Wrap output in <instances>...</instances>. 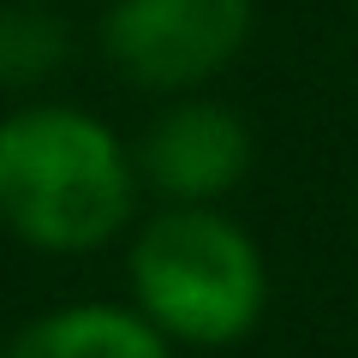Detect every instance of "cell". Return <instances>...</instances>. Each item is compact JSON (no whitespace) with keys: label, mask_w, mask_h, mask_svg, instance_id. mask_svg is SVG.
Returning <instances> with one entry per match:
<instances>
[{"label":"cell","mask_w":358,"mask_h":358,"mask_svg":"<svg viewBox=\"0 0 358 358\" xmlns=\"http://www.w3.org/2000/svg\"><path fill=\"white\" fill-rule=\"evenodd\" d=\"M138 209V155L84 108L0 120V227L36 251H96Z\"/></svg>","instance_id":"cell-1"},{"label":"cell","mask_w":358,"mask_h":358,"mask_svg":"<svg viewBox=\"0 0 358 358\" xmlns=\"http://www.w3.org/2000/svg\"><path fill=\"white\" fill-rule=\"evenodd\" d=\"M6 358H167V334L138 305H60L30 322Z\"/></svg>","instance_id":"cell-5"},{"label":"cell","mask_w":358,"mask_h":358,"mask_svg":"<svg viewBox=\"0 0 358 358\" xmlns=\"http://www.w3.org/2000/svg\"><path fill=\"white\" fill-rule=\"evenodd\" d=\"M251 0H114L102 48L138 90L192 96L251 42Z\"/></svg>","instance_id":"cell-3"},{"label":"cell","mask_w":358,"mask_h":358,"mask_svg":"<svg viewBox=\"0 0 358 358\" xmlns=\"http://www.w3.org/2000/svg\"><path fill=\"white\" fill-rule=\"evenodd\" d=\"M131 299L167 341L233 346L263 317L268 268L257 239L215 203H173L131 245Z\"/></svg>","instance_id":"cell-2"},{"label":"cell","mask_w":358,"mask_h":358,"mask_svg":"<svg viewBox=\"0 0 358 358\" xmlns=\"http://www.w3.org/2000/svg\"><path fill=\"white\" fill-rule=\"evenodd\" d=\"M251 167V131L227 102L179 96L138 143V179L167 203H215Z\"/></svg>","instance_id":"cell-4"},{"label":"cell","mask_w":358,"mask_h":358,"mask_svg":"<svg viewBox=\"0 0 358 358\" xmlns=\"http://www.w3.org/2000/svg\"><path fill=\"white\" fill-rule=\"evenodd\" d=\"M42 6H48V0H42Z\"/></svg>","instance_id":"cell-7"},{"label":"cell","mask_w":358,"mask_h":358,"mask_svg":"<svg viewBox=\"0 0 358 358\" xmlns=\"http://www.w3.org/2000/svg\"><path fill=\"white\" fill-rule=\"evenodd\" d=\"M66 24L54 13H42V0H13L0 6V84L24 90L42 84L48 72L66 66Z\"/></svg>","instance_id":"cell-6"}]
</instances>
